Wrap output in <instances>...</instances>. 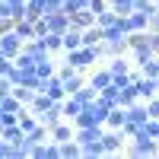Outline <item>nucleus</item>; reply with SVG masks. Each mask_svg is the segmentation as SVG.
<instances>
[{
	"instance_id": "nucleus-1",
	"label": "nucleus",
	"mask_w": 159,
	"mask_h": 159,
	"mask_svg": "<svg viewBox=\"0 0 159 159\" xmlns=\"http://www.w3.org/2000/svg\"><path fill=\"white\" fill-rule=\"evenodd\" d=\"M130 156H156L159 153V140L147 134V127H140L134 137H130V147H127Z\"/></svg>"
},
{
	"instance_id": "nucleus-2",
	"label": "nucleus",
	"mask_w": 159,
	"mask_h": 159,
	"mask_svg": "<svg viewBox=\"0 0 159 159\" xmlns=\"http://www.w3.org/2000/svg\"><path fill=\"white\" fill-rule=\"evenodd\" d=\"M99 57H102V54H99V48H89V45L76 48V51H67V64H73L76 70L96 67V61H99Z\"/></svg>"
},
{
	"instance_id": "nucleus-3",
	"label": "nucleus",
	"mask_w": 159,
	"mask_h": 159,
	"mask_svg": "<svg viewBox=\"0 0 159 159\" xmlns=\"http://www.w3.org/2000/svg\"><path fill=\"white\" fill-rule=\"evenodd\" d=\"M130 54L134 61H143V57H153V42H150V32H130Z\"/></svg>"
},
{
	"instance_id": "nucleus-4",
	"label": "nucleus",
	"mask_w": 159,
	"mask_h": 159,
	"mask_svg": "<svg viewBox=\"0 0 159 159\" xmlns=\"http://www.w3.org/2000/svg\"><path fill=\"white\" fill-rule=\"evenodd\" d=\"M130 86L137 89V96H140L143 102H150L153 96H159V80H156V76H143L140 70L134 73V83H130Z\"/></svg>"
},
{
	"instance_id": "nucleus-5",
	"label": "nucleus",
	"mask_w": 159,
	"mask_h": 159,
	"mask_svg": "<svg viewBox=\"0 0 159 159\" xmlns=\"http://www.w3.org/2000/svg\"><path fill=\"white\" fill-rule=\"evenodd\" d=\"M22 48H25V42L19 38L16 29H10V32L0 35V54H3V57H19V54H22Z\"/></svg>"
},
{
	"instance_id": "nucleus-6",
	"label": "nucleus",
	"mask_w": 159,
	"mask_h": 159,
	"mask_svg": "<svg viewBox=\"0 0 159 159\" xmlns=\"http://www.w3.org/2000/svg\"><path fill=\"white\" fill-rule=\"evenodd\" d=\"M124 140H127V134H124L121 127H105V137H102V147H105V156H115V153H121Z\"/></svg>"
},
{
	"instance_id": "nucleus-7",
	"label": "nucleus",
	"mask_w": 159,
	"mask_h": 159,
	"mask_svg": "<svg viewBox=\"0 0 159 159\" xmlns=\"http://www.w3.org/2000/svg\"><path fill=\"white\" fill-rule=\"evenodd\" d=\"M38 89H42V92H48V96L54 99V102H64V99L70 96V92H67V83H64V80H61V73H54V76H48L45 83L38 86Z\"/></svg>"
},
{
	"instance_id": "nucleus-8",
	"label": "nucleus",
	"mask_w": 159,
	"mask_h": 159,
	"mask_svg": "<svg viewBox=\"0 0 159 159\" xmlns=\"http://www.w3.org/2000/svg\"><path fill=\"white\" fill-rule=\"evenodd\" d=\"M25 13H29V0H0V16L25 19Z\"/></svg>"
},
{
	"instance_id": "nucleus-9",
	"label": "nucleus",
	"mask_w": 159,
	"mask_h": 159,
	"mask_svg": "<svg viewBox=\"0 0 159 159\" xmlns=\"http://www.w3.org/2000/svg\"><path fill=\"white\" fill-rule=\"evenodd\" d=\"M150 13L147 10H134V13H127L124 22H127V32H150Z\"/></svg>"
},
{
	"instance_id": "nucleus-10",
	"label": "nucleus",
	"mask_w": 159,
	"mask_h": 159,
	"mask_svg": "<svg viewBox=\"0 0 159 159\" xmlns=\"http://www.w3.org/2000/svg\"><path fill=\"white\" fill-rule=\"evenodd\" d=\"M70 25H73V29H89V25H96V13H92V10L70 13Z\"/></svg>"
},
{
	"instance_id": "nucleus-11",
	"label": "nucleus",
	"mask_w": 159,
	"mask_h": 159,
	"mask_svg": "<svg viewBox=\"0 0 159 159\" xmlns=\"http://www.w3.org/2000/svg\"><path fill=\"white\" fill-rule=\"evenodd\" d=\"M51 105H54V99H51L48 92H42V89H38V96L32 99V105H29V111H32V115H38V118H42V115H45V111L51 108Z\"/></svg>"
},
{
	"instance_id": "nucleus-12",
	"label": "nucleus",
	"mask_w": 159,
	"mask_h": 159,
	"mask_svg": "<svg viewBox=\"0 0 159 159\" xmlns=\"http://www.w3.org/2000/svg\"><path fill=\"white\" fill-rule=\"evenodd\" d=\"M83 108H86V105L80 102L76 96H67V99H64V118H67V121H76V118L83 115Z\"/></svg>"
},
{
	"instance_id": "nucleus-13",
	"label": "nucleus",
	"mask_w": 159,
	"mask_h": 159,
	"mask_svg": "<svg viewBox=\"0 0 159 159\" xmlns=\"http://www.w3.org/2000/svg\"><path fill=\"white\" fill-rule=\"evenodd\" d=\"M105 42V29L96 22V25H89V29H83V45H89V48H96V45H102Z\"/></svg>"
},
{
	"instance_id": "nucleus-14",
	"label": "nucleus",
	"mask_w": 159,
	"mask_h": 159,
	"mask_svg": "<svg viewBox=\"0 0 159 159\" xmlns=\"http://www.w3.org/2000/svg\"><path fill=\"white\" fill-rule=\"evenodd\" d=\"M61 121H64V102H54V105L42 115V124H45V127H54V124H61Z\"/></svg>"
},
{
	"instance_id": "nucleus-15",
	"label": "nucleus",
	"mask_w": 159,
	"mask_h": 159,
	"mask_svg": "<svg viewBox=\"0 0 159 159\" xmlns=\"http://www.w3.org/2000/svg\"><path fill=\"white\" fill-rule=\"evenodd\" d=\"M76 48H83V29H70L64 32V51H76Z\"/></svg>"
},
{
	"instance_id": "nucleus-16",
	"label": "nucleus",
	"mask_w": 159,
	"mask_h": 159,
	"mask_svg": "<svg viewBox=\"0 0 159 159\" xmlns=\"http://www.w3.org/2000/svg\"><path fill=\"white\" fill-rule=\"evenodd\" d=\"M105 48H108V57L127 54V51H130V35H124V38H111V42H105Z\"/></svg>"
},
{
	"instance_id": "nucleus-17",
	"label": "nucleus",
	"mask_w": 159,
	"mask_h": 159,
	"mask_svg": "<svg viewBox=\"0 0 159 159\" xmlns=\"http://www.w3.org/2000/svg\"><path fill=\"white\" fill-rule=\"evenodd\" d=\"M89 83H92V86H96V89L102 92L105 86H111V83H115V76H111V70H108V67H102V70H96V73L89 76Z\"/></svg>"
},
{
	"instance_id": "nucleus-18",
	"label": "nucleus",
	"mask_w": 159,
	"mask_h": 159,
	"mask_svg": "<svg viewBox=\"0 0 159 159\" xmlns=\"http://www.w3.org/2000/svg\"><path fill=\"white\" fill-rule=\"evenodd\" d=\"M16 32H19L22 42H32V38H38V29H35L32 19H16Z\"/></svg>"
},
{
	"instance_id": "nucleus-19",
	"label": "nucleus",
	"mask_w": 159,
	"mask_h": 159,
	"mask_svg": "<svg viewBox=\"0 0 159 159\" xmlns=\"http://www.w3.org/2000/svg\"><path fill=\"white\" fill-rule=\"evenodd\" d=\"M137 70H140L143 76H156V80H159V57L153 54V57H143V61H137Z\"/></svg>"
},
{
	"instance_id": "nucleus-20",
	"label": "nucleus",
	"mask_w": 159,
	"mask_h": 159,
	"mask_svg": "<svg viewBox=\"0 0 159 159\" xmlns=\"http://www.w3.org/2000/svg\"><path fill=\"white\" fill-rule=\"evenodd\" d=\"M25 137V130H22V124H7L3 130H0V140H7V143H19Z\"/></svg>"
},
{
	"instance_id": "nucleus-21",
	"label": "nucleus",
	"mask_w": 159,
	"mask_h": 159,
	"mask_svg": "<svg viewBox=\"0 0 159 159\" xmlns=\"http://www.w3.org/2000/svg\"><path fill=\"white\" fill-rule=\"evenodd\" d=\"M108 70H111V76H127L130 73V64L124 61V54H118V57L108 61Z\"/></svg>"
},
{
	"instance_id": "nucleus-22",
	"label": "nucleus",
	"mask_w": 159,
	"mask_h": 159,
	"mask_svg": "<svg viewBox=\"0 0 159 159\" xmlns=\"http://www.w3.org/2000/svg\"><path fill=\"white\" fill-rule=\"evenodd\" d=\"M35 73L42 76V83H45L48 76H54V73H57V64L51 61V57H45V61H38V64H35Z\"/></svg>"
},
{
	"instance_id": "nucleus-23",
	"label": "nucleus",
	"mask_w": 159,
	"mask_h": 159,
	"mask_svg": "<svg viewBox=\"0 0 159 159\" xmlns=\"http://www.w3.org/2000/svg\"><path fill=\"white\" fill-rule=\"evenodd\" d=\"M124 121H127V108L118 105V108L108 111V124H105V127H124Z\"/></svg>"
},
{
	"instance_id": "nucleus-24",
	"label": "nucleus",
	"mask_w": 159,
	"mask_h": 159,
	"mask_svg": "<svg viewBox=\"0 0 159 159\" xmlns=\"http://www.w3.org/2000/svg\"><path fill=\"white\" fill-rule=\"evenodd\" d=\"M76 156H83V147H80L76 140L61 143V159H76Z\"/></svg>"
},
{
	"instance_id": "nucleus-25",
	"label": "nucleus",
	"mask_w": 159,
	"mask_h": 159,
	"mask_svg": "<svg viewBox=\"0 0 159 159\" xmlns=\"http://www.w3.org/2000/svg\"><path fill=\"white\" fill-rule=\"evenodd\" d=\"M38 38H45L48 51H64V32H48V35H38Z\"/></svg>"
},
{
	"instance_id": "nucleus-26",
	"label": "nucleus",
	"mask_w": 159,
	"mask_h": 159,
	"mask_svg": "<svg viewBox=\"0 0 159 159\" xmlns=\"http://www.w3.org/2000/svg\"><path fill=\"white\" fill-rule=\"evenodd\" d=\"M0 156H3V159H22V150H19V143L0 140Z\"/></svg>"
},
{
	"instance_id": "nucleus-27",
	"label": "nucleus",
	"mask_w": 159,
	"mask_h": 159,
	"mask_svg": "<svg viewBox=\"0 0 159 159\" xmlns=\"http://www.w3.org/2000/svg\"><path fill=\"white\" fill-rule=\"evenodd\" d=\"M108 3L121 13V16H127V13H134L137 10V0H108Z\"/></svg>"
},
{
	"instance_id": "nucleus-28",
	"label": "nucleus",
	"mask_w": 159,
	"mask_h": 159,
	"mask_svg": "<svg viewBox=\"0 0 159 159\" xmlns=\"http://www.w3.org/2000/svg\"><path fill=\"white\" fill-rule=\"evenodd\" d=\"M89 10V0H64V13H80Z\"/></svg>"
},
{
	"instance_id": "nucleus-29",
	"label": "nucleus",
	"mask_w": 159,
	"mask_h": 159,
	"mask_svg": "<svg viewBox=\"0 0 159 159\" xmlns=\"http://www.w3.org/2000/svg\"><path fill=\"white\" fill-rule=\"evenodd\" d=\"M150 42H153V51L159 54V32H150Z\"/></svg>"
},
{
	"instance_id": "nucleus-30",
	"label": "nucleus",
	"mask_w": 159,
	"mask_h": 159,
	"mask_svg": "<svg viewBox=\"0 0 159 159\" xmlns=\"http://www.w3.org/2000/svg\"><path fill=\"white\" fill-rule=\"evenodd\" d=\"M150 32H159V13H156V16L150 19Z\"/></svg>"
}]
</instances>
